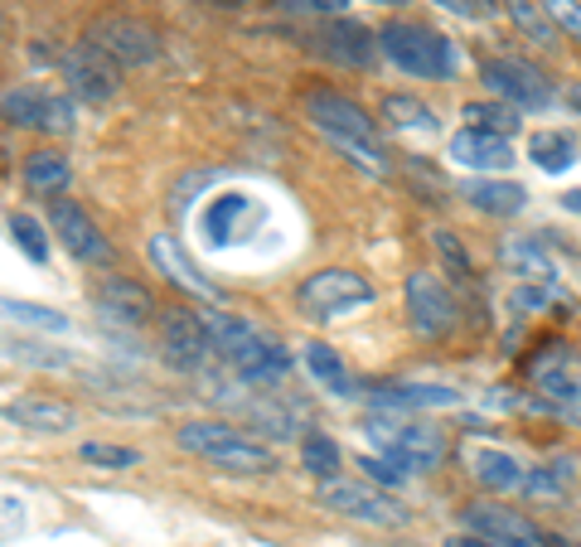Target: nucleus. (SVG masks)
Here are the masks:
<instances>
[{"label": "nucleus", "mask_w": 581, "mask_h": 547, "mask_svg": "<svg viewBox=\"0 0 581 547\" xmlns=\"http://www.w3.org/2000/svg\"><path fill=\"white\" fill-rule=\"evenodd\" d=\"M465 121L479 131H495V136H513V131L523 127L519 107H509V103H471L465 107Z\"/></svg>", "instance_id": "2f4dec72"}, {"label": "nucleus", "mask_w": 581, "mask_h": 547, "mask_svg": "<svg viewBox=\"0 0 581 547\" xmlns=\"http://www.w3.org/2000/svg\"><path fill=\"white\" fill-rule=\"evenodd\" d=\"M359 471L374 479L378 489H393V485H402V475H407L398 461H388V455H359Z\"/></svg>", "instance_id": "58836bf2"}, {"label": "nucleus", "mask_w": 581, "mask_h": 547, "mask_svg": "<svg viewBox=\"0 0 581 547\" xmlns=\"http://www.w3.org/2000/svg\"><path fill=\"white\" fill-rule=\"evenodd\" d=\"M93 44L103 53H111L117 63H127V69H145V63L161 59V39H155V29L141 25V20H131V15H103L93 25Z\"/></svg>", "instance_id": "9b49d317"}, {"label": "nucleus", "mask_w": 581, "mask_h": 547, "mask_svg": "<svg viewBox=\"0 0 581 547\" xmlns=\"http://www.w3.org/2000/svg\"><path fill=\"white\" fill-rule=\"evenodd\" d=\"M5 121L10 127H35V131H49V136H63V131H73V103L44 93V87L20 83L5 93Z\"/></svg>", "instance_id": "f8f14e48"}, {"label": "nucleus", "mask_w": 581, "mask_h": 547, "mask_svg": "<svg viewBox=\"0 0 581 547\" xmlns=\"http://www.w3.org/2000/svg\"><path fill=\"white\" fill-rule=\"evenodd\" d=\"M378 5H402V0H378Z\"/></svg>", "instance_id": "3c124183"}, {"label": "nucleus", "mask_w": 581, "mask_h": 547, "mask_svg": "<svg viewBox=\"0 0 581 547\" xmlns=\"http://www.w3.org/2000/svg\"><path fill=\"white\" fill-rule=\"evenodd\" d=\"M431 5L451 10V15H465V20H475V15H479V10H475V0H431Z\"/></svg>", "instance_id": "c03bdc74"}, {"label": "nucleus", "mask_w": 581, "mask_h": 547, "mask_svg": "<svg viewBox=\"0 0 581 547\" xmlns=\"http://www.w3.org/2000/svg\"><path fill=\"white\" fill-rule=\"evenodd\" d=\"M479 78H485L489 93L505 97L509 107H523V111L553 107V83H547V73L529 59H509V53H499V59L479 63Z\"/></svg>", "instance_id": "0eeeda50"}, {"label": "nucleus", "mask_w": 581, "mask_h": 547, "mask_svg": "<svg viewBox=\"0 0 581 547\" xmlns=\"http://www.w3.org/2000/svg\"><path fill=\"white\" fill-rule=\"evenodd\" d=\"M15 523H25L20 519V499H5V538H15Z\"/></svg>", "instance_id": "a18cd8bd"}, {"label": "nucleus", "mask_w": 581, "mask_h": 547, "mask_svg": "<svg viewBox=\"0 0 581 547\" xmlns=\"http://www.w3.org/2000/svg\"><path fill=\"white\" fill-rule=\"evenodd\" d=\"M97 306H103V316L121 320V325H145V320L155 316L151 292L127 282V276H103V282H97Z\"/></svg>", "instance_id": "aec40b11"}, {"label": "nucleus", "mask_w": 581, "mask_h": 547, "mask_svg": "<svg viewBox=\"0 0 581 547\" xmlns=\"http://www.w3.org/2000/svg\"><path fill=\"white\" fill-rule=\"evenodd\" d=\"M374 407L388 412H412V407H455L451 388H427V383H374L364 393Z\"/></svg>", "instance_id": "b1692460"}, {"label": "nucleus", "mask_w": 581, "mask_h": 547, "mask_svg": "<svg viewBox=\"0 0 581 547\" xmlns=\"http://www.w3.org/2000/svg\"><path fill=\"white\" fill-rule=\"evenodd\" d=\"M161 354L175 373H204L209 354H214V340H209V320L199 310H165L161 320Z\"/></svg>", "instance_id": "6e6552de"}, {"label": "nucleus", "mask_w": 581, "mask_h": 547, "mask_svg": "<svg viewBox=\"0 0 581 547\" xmlns=\"http://www.w3.org/2000/svg\"><path fill=\"white\" fill-rule=\"evenodd\" d=\"M465 528L479 533V538L495 547H543L547 543L538 533V523L523 519L519 509H505V504H471L465 509Z\"/></svg>", "instance_id": "2eb2a0df"}, {"label": "nucleus", "mask_w": 581, "mask_h": 547, "mask_svg": "<svg viewBox=\"0 0 581 547\" xmlns=\"http://www.w3.org/2000/svg\"><path fill=\"white\" fill-rule=\"evenodd\" d=\"M87 465H103V471H131V465H137V451H127V445H107V441H87L83 451Z\"/></svg>", "instance_id": "c9c22d12"}, {"label": "nucleus", "mask_w": 581, "mask_h": 547, "mask_svg": "<svg viewBox=\"0 0 581 547\" xmlns=\"http://www.w3.org/2000/svg\"><path fill=\"white\" fill-rule=\"evenodd\" d=\"M378 49H383V59L393 69L412 78H455V69H461L455 44L427 25H417V20H388L378 29Z\"/></svg>", "instance_id": "7ed1b4c3"}, {"label": "nucleus", "mask_w": 581, "mask_h": 547, "mask_svg": "<svg viewBox=\"0 0 581 547\" xmlns=\"http://www.w3.org/2000/svg\"><path fill=\"white\" fill-rule=\"evenodd\" d=\"M368 441L378 445V451L388 455V461H398L402 471H436L441 465V437H436L431 427H412V421H393V417H368L364 421Z\"/></svg>", "instance_id": "39448f33"}, {"label": "nucleus", "mask_w": 581, "mask_h": 547, "mask_svg": "<svg viewBox=\"0 0 581 547\" xmlns=\"http://www.w3.org/2000/svg\"><path fill=\"white\" fill-rule=\"evenodd\" d=\"M499 262H505L509 272L519 276V282H529V286H547V292L557 286L553 257H547L533 238H505V242H499Z\"/></svg>", "instance_id": "5701e85b"}, {"label": "nucleus", "mask_w": 581, "mask_h": 547, "mask_svg": "<svg viewBox=\"0 0 581 547\" xmlns=\"http://www.w3.org/2000/svg\"><path fill=\"white\" fill-rule=\"evenodd\" d=\"M533 383L543 397L553 402H581V364L572 349H543V359H533Z\"/></svg>", "instance_id": "6ab92c4d"}, {"label": "nucleus", "mask_w": 581, "mask_h": 547, "mask_svg": "<svg viewBox=\"0 0 581 547\" xmlns=\"http://www.w3.org/2000/svg\"><path fill=\"white\" fill-rule=\"evenodd\" d=\"M325 504L368 528H407L412 523V509H402L388 489L359 485V479H325Z\"/></svg>", "instance_id": "423d86ee"}, {"label": "nucleus", "mask_w": 581, "mask_h": 547, "mask_svg": "<svg viewBox=\"0 0 581 547\" xmlns=\"http://www.w3.org/2000/svg\"><path fill=\"white\" fill-rule=\"evenodd\" d=\"M214 5H242V0H214Z\"/></svg>", "instance_id": "8fccbe9b"}, {"label": "nucleus", "mask_w": 581, "mask_h": 547, "mask_svg": "<svg viewBox=\"0 0 581 547\" xmlns=\"http://www.w3.org/2000/svg\"><path fill=\"white\" fill-rule=\"evenodd\" d=\"M49 223H54L59 242L78 257V262H87V266H111V242L103 238V233H97V223L87 218L83 209L73 204V199H54Z\"/></svg>", "instance_id": "ddd939ff"}, {"label": "nucleus", "mask_w": 581, "mask_h": 547, "mask_svg": "<svg viewBox=\"0 0 581 547\" xmlns=\"http://www.w3.org/2000/svg\"><path fill=\"white\" fill-rule=\"evenodd\" d=\"M465 461H471V475L479 479L485 489H523V479H529V471H523L513 455L495 451V445H465Z\"/></svg>", "instance_id": "393cba45"}, {"label": "nucleus", "mask_w": 581, "mask_h": 547, "mask_svg": "<svg viewBox=\"0 0 581 547\" xmlns=\"http://www.w3.org/2000/svg\"><path fill=\"white\" fill-rule=\"evenodd\" d=\"M59 73L83 103H111V97H117V83H121V63L97 49L93 39L69 44V49L59 53Z\"/></svg>", "instance_id": "1a4fd4ad"}, {"label": "nucleus", "mask_w": 581, "mask_h": 547, "mask_svg": "<svg viewBox=\"0 0 581 547\" xmlns=\"http://www.w3.org/2000/svg\"><path fill=\"white\" fill-rule=\"evenodd\" d=\"M431 242H436V252H441L446 262H451V272H455V276H471V257H465V248L455 242V233L436 228V233H431Z\"/></svg>", "instance_id": "ea45409f"}, {"label": "nucleus", "mask_w": 581, "mask_h": 547, "mask_svg": "<svg viewBox=\"0 0 581 547\" xmlns=\"http://www.w3.org/2000/svg\"><path fill=\"white\" fill-rule=\"evenodd\" d=\"M383 121L393 131H422V136L436 131V111L427 103H417V97H402V93L383 97Z\"/></svg>", "instance_id": "cd10ccee"}, {"label": "nucleus", "mask_w": 581, "mask_h": 547, "mask_svg": "<svg viewBox=\"0 0 581 547\" xmlns=\"http://www.w3.org/2000/svg\"><path fill=\"white\" fill-rule=\"evenodd\" d=\"M300 465L316 479H334V471H340V445L330 437H320V431H310V437L300 441Z\"/></svg>", "instance_id": "473e14b6"}, {"label": "nucleus", "mask_w": 581, "mask_h": 547, "mask_svg": "<svg viewBox=\"0 0 581 547\" xmlns=\"http://www.w3.org/2000/svg\"><path fill=\"white\" fill-rule=\"evenodd\" d=\"M296 300H300V310H310L316 320H334L354 306H368V300H374V286H368L364 276L344 272V266H325V272L300 282Z\"/></svg>", "instance_id": "9d476101"}, {"label": "nucleus", "mask_w": 581, "mask_h": 547, "mask_svg": "<svg viewBox=\"0 0 581 547\" xmlns=\"http://www.w3.org/2000/svg\"><path fill=\"white\" fill-rule=\"evenodd\" d=\"M567 103H572V107H577V111H581V83H577V87H572V93H567Z\"/></svg>", "instance_id": "09e8293b"}, {"label": "nucleus", "mask_w": 581, "mask_h": 547, "mask_svg": "<svg viewBox=\"0 0 581 547\" xmlns=\"http://www.w3.org/2000/svg\"><path fill=\"white\" fill-rule=\"evenodd\" d=\"M446 547H495V543H485L479 533H465V538H446Z\"/></svg>", "instance_id": "49530a36"}, {"label": "nucleus", "mask_w": 581, "mask_h": 547, "mask_svg": "<svg viewBox=\"0 0 581 547\" xmlns=\"http://www.w3.org/2000/svg\"><path fill=\"white\" fill-rule=\"evenodd\" d=\"M5 421L20 431H44L49 437V431H69L78 412L59 397H20V402H5Z\"/></svg>", "instance_id": "4be33fe9"}, {"label": "nucleus", "mask_w": 581, "mask_h": 547, "mask_svg": "<svg viewBox=\"0 0 581 547\" xmlns=\"http://www.w3.org/2000/svg\"><path fill=\"white\" fill-rule=\"evenodd\" d=\"M25 185L35 189V194H59V189L69 185V160H63L59 151H35L25 160Z\"/></svg>", "instance_id": "c756f323"}, {"label": "nucleus", "mask_w": 581, "mask_h": 547, "mask_svg": "<svg viewBox=\"0 0 581 547\" xmlns=\"http://www.w3.org/2000/svg\"><path fill=\"white\" fill-rule=\"evenodd\" d=\"M451 160L465 165V170L499 175V170H509V165H513V146H509V136L465 127V131H455V136H451Z\"/></svg>", "instance_id": "f3484780"}, {"label": "nucleus", "mask_w": 581, "mask_h": 547, "mask_svg": "<svg viewBox=\"0 0 581 547\" xmlns=\"http://www.w3.org/2000/svg\"><path fill=\"white\" fill-rule=\"evenodd\" d=\"M252 218H257V204L248 194H218V199H209V209H204V238L214 242V248H233Z\"/></svg>", "instance_id": "412c9836"}, {"label": "nucleus", "mask_w": 581, "mask_h": 547, "mask_svg": "<svg viewBox=\"0 0 581 547\" xmlns=\"http://www.w3.org/2000/svg\"><path fill=\"white\" fill-rule=\"evenodd\" d=\"M10 359H20V364H35V368H63V364H69V359H63V354L39 349V344H10Z\"/></svg>", "instance_id": "a19ab883"}, {"label": "nucleus", "mask_w": 581, "mask_h": 547, "mask_svg": "<svg viewBox=\"0 0 581 547\" xmlns=\"http://www.w3.org/2000/svg\"><path fill=\"white\" fill-rule=\"evenodd\" d=\"M306 368L334 397H354V378H349V368H344L340 349H330V344H306Z\"/></svg>", "instance_id": "bb28decb"}, {"label": "nucleus", "mask_w": 581, "mask_h": 547, "mask_svg": "<svg viewBox=\"0 0 581 547\" xmlns=\"http://www.w3.org/2000/svg\"><path fill=\"white\" fill-rule=\"evenodd\" d=\"M10 238L15 248L29 257V262H49V242H44V228L29 214H10Z\"/></svg>", "instance_id": "f704fd0d"}, {"label": "nucleus", "mask_w": 581, "mask_h": 547, "mask_svg": "<svg viewBox=\"0 0 581 547\" xmlns=\"http://www.w3.org/2000/svg\"><path fill=\"white\" fill-rule=\"evenodd\" d=\"M572 141L562 136V131H533L529 136V160L538 165V170H547V175H562L567 165H572Z\"/></svg>", "instance_id": "7c9ffc66"}, {"label": "nucleus", "mask_w": 581, "mask_h": 547, "mask_svg": "<svg viewBox=\"0 0 581 547\" xmlns=\"http://www.w3.org/2000/svg\"><path fill=\"white\" fill-rule=\"evenodd\" d=\"M547 296H553L547 286H519V292H513V310H538Z\"/></svg>", "instance_id": "37998d69"}, {"label": "nucleus", "mask_w": 581, "mask_h": 547, "mask_svg": "<svg viewBox=\"0 0 581 547\" xmlns=\"http://www.w3.org/2000/svg\"><path fill=\"white\" fill-rule=\"evenodd\" d=\"M461 199H471L479 214L509 218V214H519V209L529 204V189L513 185V180H489V175H485V180H465L461 185Z\"/></svg>", "instance_id": "a878e982"}, {"label": "nucleus", "mask_w": 581, "mask_h": 547, "mask_svg": "<svg viewBox=\"0 0 581 547\" xmlns=\"http://www.w3.org/2000/svg\"><path fill=\"white\" fill-rule=\"evenodd\" d=\"M402 300H407V320L417 334H446L455 325V300L431 272H412L402 286Z\"/></svg>", "instance_id": "4468645a"}, {"label": "nucleus", "mask_w": 581, "mask_h": 547, "mask_svg": "<svg viewBox=\"0 0 581 547\" xmlns=\"http://www.w3.org/2000/svg\"><path fill=\"white\" fill-rule=\"evenodd\" d=\"M562 204L572 209V214H581V189H572V194H562Z\"/></svg>", "instance_id": "de8ad7c7"}, {"label": "nucleus", "mask_w": 581, "mask_h": 547, "mask_svg": "<svg viewBox=\"0 0 581 547\" xmlns=\"http://www.w3.org/2000/svg\"><path fill=\"white\" fill-rule=\"evenodd\" d=\"M505 10H509L513 25H519L523 35L538 44V49H557V35H562V29H557L553 20H547V10H543V5H533V0H505Z\"/></svg>", "instance_id": "c85d7f7f"}, {"label": "nucleus", "mask_w": 581, "mask_h": 547, "mask_svg": "<svg viewBox=\"0 0 581 547\" xmlns=\"http://www.w3.org/2000/svg\"><path fill=\"white\" fill-rule=\"evenodd\" d=\"M567 485H572L567 465H538V471H529V479H523L529 495H557V489H567Z\"/></svg>", "instance_id": "4c0bfd02"}, {"label": "nucleus", "mask_w": 581, "mask_h": 547, "mask_svg": "<svg viewBox=\"0 0 581 547\" xmlns=\"http://www.w3.org/2000/svg\"><path fill=\"white\" fill-rule=\"evenodd\" d=\"M543 10L567 39L581 44V0H543Z\"/></svg>", "instance_id": "e433bc0d"}, {"label": "nucleus", "mask_w": 581, "mask_h": 547, "mask_svg": "<svg viewBox=\"0 0 581 547\" xmlns=\"http://www.w3.org/2000/svg\"><path fill=\"white\" fill-rule=\"evenodd\" d=\"M175 441H180L189 455H199V461L218 465V471H233V475H262L276 465V455L266 451L262 441H252L248 431L228 427V421H185V427L175 431Z\"/></svg>", "instance_id": "20e7f679"}, {"label": "nucleus", "mask_w": 581, "mask_h": 547, "mask_svg": "<svg viewBox=\"0 0 581 547\" xmlns=\"http://www.w3.org/2000/svg\"><path fill=\"white\" fill-rule=\"evenodd\" d=\"M306 117L316 121L320 136H330V146H340L359 170H368L374 180L388 175V155L378 146V121H368V111L359 103L330 93V87H316V93H306Z\"/></svg>", "instance_id": "f257e3e1"}, {"label": "nucleus", "mask_w": 581, "mask_h": 547, "mask_svg": "<svg viewBox=\"0 0 581 547\" xmlns=\"http://www.w3.org/2000/svg\"><path fill=\"white\" fill-rule=\"evenodd\" d=\"M272 5H282V10H316V15H334V10H344L349 0H272Z\"/></svg>", "instance_id": "79ce46f5"}, {"label": "nucleus", "mask_w": 581, "mask_h": 547, "mask_svg": "<svg viewBox=\"0 0 581 547\" xmlns=\"http://www.w3.org/2000/svg\"><path fill=\"white\" fill-rule=\"evenodd\" d=\"M5 316L15 320V325H35V330H49V334H63V330H69V320H63L59 310L35 306V300H15V296H10V300H5Z\"/></svg>", "instance_id": "72a5a7b5"}, {"label": "nucleus", "mask_w": 581, "mask_h": 547, "mask_svg": "<svg viewBox=\"0 0 581 547\" xmlns=\"http://www.w3.org/2000/svg\"><path fill=\"white\" fill-rule=\"evenodd\" d=\"M209 340H214V354L242 383H282L290 373V354L276 340H266L262 330H252L248 320L223 316V310H209Z\"/></svg>", "instance_id": "f03ea898"}, {"label": "nucleus", "mask_w": 581, "mask_h": 547, "mask_svg": "<svg viewBox=\"0 0 581 547\" xmlns=\"http://www.w3.org/2000/svg\"><path fill=\"white\" fill-rule=\"evenodd\" d=\"M310 39H316V49L325 53V59L344 63V69H368V63L383 53L378 49V35H368L354 20H330V25H320Z\"/></svg>", "instance_id": "dca6fc26"}, {"label": "nucleus", "mask_w": 581, "mask_h": 547, "mask_svg": "<svg viewBox=\"0 0 581 547\" xmlns=\"http://www.w3.org/2000/svg\"><path fill=\"white\" fill-rule=\"evenodd\" d=\"M151 262L161 266L165 276H170V286H180V292L199 296V300H218V286L209 282V276L199 272L194 262H189L185 248L170 238V233H155V238H151Z\"/></svg>", "instance_id": "a211bd4d"}]
</instances>
